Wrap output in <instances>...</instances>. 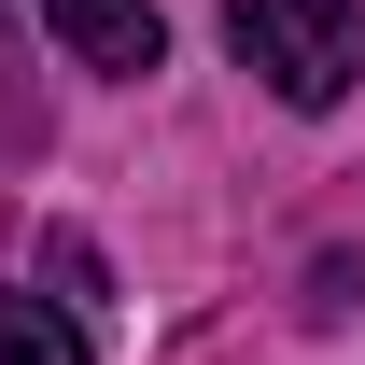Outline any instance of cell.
Returning <instances> with one entry per match:
<instances>
[{"label": "cell", "mask_w": 365, "mask_h": 365, "mask_svg": "<svg viewBox=\"0 0 365 365\" xmlns=\"http://www.w3.org/2000/svg\"><path fill=\"white\" fill-rule=\"evenodd\" d=\"M225 43H239V71H267V98H295V113H337L351 71H365L351 0H225Z\"/></svg>", "instance_id": "obj_1"}, {"label": "cell", "mask_w": 365, "mask_h": 365, "mask_svg": "<svg viewBox=\"0 0 365 365\" xmlns=\"http://www.w3.org/2000/svg\"><path fill=\"white\" fill-rule=\"evenodd\" d=\"M43 29L85 56V71H155V56H169V14H155V0H43Z\"/></svg>", "instance_id": "obj_2"}, {"label": "cell", "mask_w": 365, "mask_h": 365, "mask_svg": "<svg viewBox=\"0 0 365 365\" xmlns=\"http://www.w3.org/2000/svg\"><path fill=\"white\" fill-rule=\"evenodd\" d=\"M0 365H85V337H71L43 295H0Z\"/></svg>", "instance_id": "obj_3"}]
</instances>
